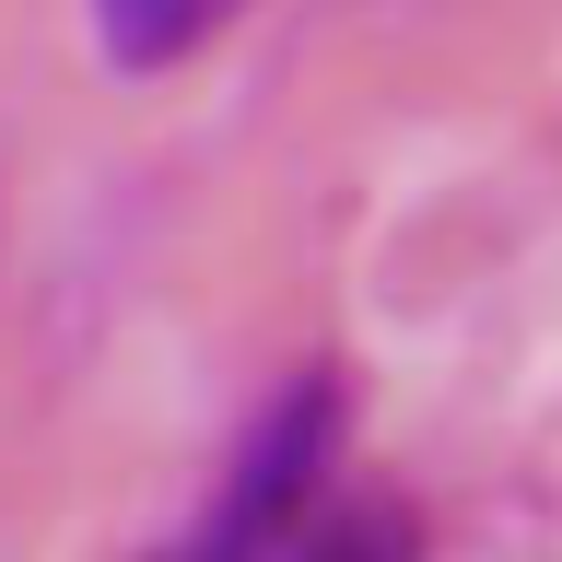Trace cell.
<instances>
[{"mask_svg": "<svg viewBox=\"0 0 562 562\" xmlns=\"http://www.w3.org/2000/svg\"><path fill=\"white\" fill-rule=\"evenodd\" d=\"M328 469H340V375H293L153 562H422V527L386 492H340Z\"/></svg>", "mask_w": 562, "mask_h": 562, "instance_id": "cell-1", "label": "cell"}, {"mask_svg": "<svg viewBox=\"0 0 562 562\" xmlns=\"http://www.w3.org/2000/svg\"><path fill=\"white\" fill-rule=\"evenodd\" d=\"M246 0H82V24H94V47L117 70H176L188 47H211V35L235 24Z\"/></svg>", "mask_w": 562, "mask_h": 562, "instance_id": "cell-2", "label": "cell"}]
</instances>
